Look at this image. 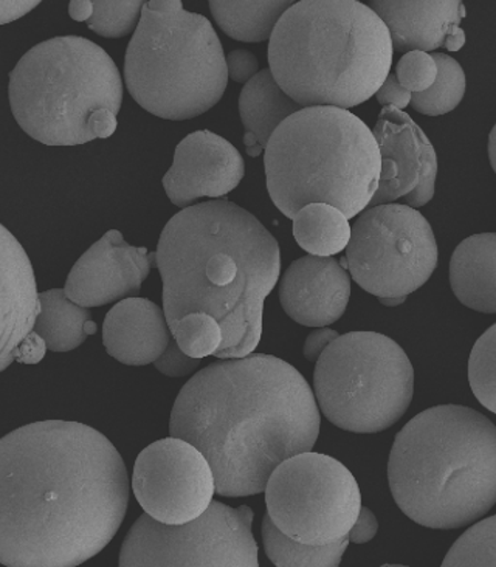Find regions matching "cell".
Here are the masks:
<instances>
[{"instance_id":"cell-1","label":"cell","mask_w":496,"mask_h":567,"mask_svg":"<svg viewBox=\"0 0 496 567\" xmlns=\"http://www.w3.org/2000/svg\"><path fill=\"white\" fill-rule=\"evenodd\" d=\"M123 457L78 422L21 426L0 441V561L76 567L114 539L130 506Z\"/></svg>"},{"instance_id":"cell-2","label":"cell","mask_w":496,"mask_h":567,"mask_svg":"<svg viewBox=\"0 0 496 567\" xmlns=\"http://www.w3.org/2000/svg\"><path fill=\"white\" fill-rule=\"evenodd\" d=\"M320 423L304 377L285 360L251 353L192 377L174 402L169 434L207 457L217 495L244 498L266 492L282 462L312 452Z\"/></svg>"},{"instance_id":"cell-3","label":"cell","mask_w":496,"mask_h":567,"mask_svg":"<svg viewBox=\"0 0 496 567\" xmlns=\"http://www.w3.org/2000/svg\"><path fill=\"white\" fill-rule=\"evenodd\" d=\"M155 254L169 329L186 315L208 313L224 330L217 359L251 355L281 271L277 239L261 220L228 200L204 202L170 217Z\"/></svg>"},{"instance_id":"cell-4","label":"cell","mask_w":496,"mask_h":567,"mask_svg":"<svg viewBox=\"0 0 496 567\" xmlns=\"http://www.w3.org/2000/svg\"><path fill=\"white\" fill-rule=\"evenodd\" d=\"M388 481L414 523L471 526L496 504V426L472 408H430L395 436Z\"/></svg>"},{"instance_id":"cell-5","label":"cell","mask_w":496,"mask_h":567,"mask_svg":"<svg viewBox=\"0 0 496 567\" xmlns=\"http://www.w3.org/2000/svg\"><path fill=\"white\" fill-rule=\"evenodd\" d=\"M393 54L385 22L355 0L293 3L269 44L271 75L302 109L359 106L390 76Z\"/></svg>"},{"instance_id":"cell-6","label":"cell","mask_w":496,"mask_h":567,"mask_svg":"<svg viewBox=\"0 0 496 567\" xmlns=\"http://www.w3.org/2000/svg\"><path fill=\"white\" fill-rule=\"evenodd\" d=\"M275 207L293 217L310 204L362 215L378 192L382 155L374 132L340 107H306L287 118L264 155Z\"/></svg>"},{"instance_id":"cell-7","label":"cell","mask_w":496,"mask_h":567,"mask_svg":"<svg viewBox=\"0 0 496 567\" xmlns=\"http://www.w3.org/2000/svg\"><path fill=\"white\" fill-rule=\"evenodd\" d=\"M11 112L45 146H80L116 131L123 80L114 60L81 37H58L29 50L10 73Z\"/></svg>"},{"instance_id":"cell-8","label":"cell","mask_w":496,"mask_h":567,"mask_svg":"<svg viewBox=\"0 0 496 567\" xmlns=\"http://www.w3.org/2000/svg\"><path fill=\"white\" fill-rule=\"evenodd\" d=\"M132 99L163 120L196 118L223 100L227 58L211 22L178 0H151L124 60Z\"/></svg>"},{"instance_id":"cell-9","label":"cell","mask_w":496,"mask_h":567,"mask_svg":"<svg viewBox=\"0 0 496 567\" xmlns=\"http://www.w3.org/2000/svg\"><path fill=\"white\" fill-rule=\"evenodd\" d=\"M313 390L333 425L374 434L397 423L413 400L414 369L405 351L378 332L340 336L318 360Z\"/></svg>"},{"instance_id":"cell-10","label":"cell","mask_w":496,"mask_h":567,"mask_svg":"<svg viewBox=\"0 0 496 567\" xmlns=\"http://www.w3.org/2000/svg\"><path fill=\"white\" fill-rule=\"evenodd\" d=\"M267 515L286 537L328 546L349 537L362 511L354 475L328 454L301 453L282 462L266 487Z\"/></svg>"},{"instance_id":"cell-11","label":"cell","mask_w":496,"mask_h":567,"mask_svg":"<svg viewBox=\"0 0 496 567\" xmlns=\"http://www.w3.org/2000/svg\"><path fill=\"white\" fill-rule=\"evenodd\" d=\"M354 281L379 299L406 298L421 289L437 266L432 225L402 204L364 209L347 248Z\"/></svg>"},{"instance_id":"cell-12","label":"cell","mask_w":496,"mask_h":567,"mask_svg":"<svg viewBox=\"0 0 496 567\" xmlns=\"http://www.w3.org/2000/svg\"><path fill=\"white\" fill-rule=\"evenodd\" d=\"M254 518L248 506L217 501L184 526L142 515L124 538L120 567H259Z\"/></svg>"},{"instance_id":"cell-13","label":"cell","mask_w":496,"mask_h":567,"mask_svg":"<svg viewBox=\"0 0 496 567\" xmlns=\"http://www.w3.org/2000/svg\"><path fill=\"white\" fill-rule=\"evenodd\" d=\"M132 488L140 506L155 522L184 526L211 506L216 480L207 457L196 446L168 437L138 454Z\"/></svg>"},{"instance_id":"cell-14","label":"cell","mask_w":496,"mask_h":567,"mask_svg":"<svg viewBox=\"0 0 496 567\" xmlns=\"http://www.w3.org/2000/svg\"><path fill=\"white\" fill-rule=\"evenodd\" d=\"M374 137L382 155V174L370 207L405 199L411 208H421L434 196L437 177L436 151L424 131L409 114L383 107L375 123Z\"/></svg>"},{"instance_id":"cell-15","label":"cell","mask_w":496,"mask_h":567,"mask_svg":"<svg viewBox=\"0 0 496 567\" xmlns=\"http://www.w3.org/2000/svg\"><path fill=\"white\" fill-rule=\"evenodd\" d=\"M154 266L157 254L132 247L122 233L111 230L78 259L65 282V295L85 309L137 298Z\"/></svg>"},{"instance_id":"cell-16","label":"cell","mask_w":496,"mask_h":567,"mask_svg":"<svg viewBox=\"0 0 496 567\" xmlns=\"http://www.w3.org/2000/svg\"><path fill=\"white\" fill-rule=\"evenodd\" d=\"M244 176L242 155L230 142L215 132L197 131L178 143L163 188L176 207L186 209L202 197L227 196Z\"/></svg>"},{"instance_id":"cell-17","label":"cell","mask_w":496,"mask_h":567,"mask_svg":"<svg viewBox=\"0 0 496 567\" xmlns=\"http://www.w3.org/2000/svg\"><path fill=\"white\" fill-rule=\"evenodd\" d=\"M351 278L335 258L308 255L290 264L279 282V301L294 322L326 328L347 312Z\"/></svg>"},{"instance_id":"cell-18","label":"cell","mask_w":496,"mask_h":567,"mask_svg":"<svg viewBox=\"0 0 496 567\" xmlns=\"http://www.w3.org/2000/svg\"><path fill=\"white\" fill-rule=\"evenodd\" d=\"M370 7L390 30L394 52H457L465 44L467 11L459 0H374Z\"/></svg>"},{"instance_id":"cell-19","label":"cell","mask_w":496,"mask_h":567,"mask_svg":"<svg viewBox=\"0 0 496 567\" xmlns=\"http://www.w3.org/2000/svg\"><path fill=\"white\" fill-rule=\"evenodd\" d=\"M37 279L29 256L18 239L2 227V340L0 371L18 359L19 349L33 337L39 315Z\"/></svg>"},{"instance_id":"cell-20","label":"cell","mask_w":496,"mask_h":567,"mask_svg":"<svg viewBox=\"0 0 496 567\" xmlns=\"http://www.w3.org/2000/svg\"><path fill=\"white\" fill-rule=\"evenodd\" d=\"M165 310L145 298L116 302L103 324V343L108 355L127 367L155 363L170 343Z\"/></svg>"},{"instance_id":"cell-21","label":"cell","mask_w":496,"mask_h":567,"mask_svg":"<svg viewBox=\"0 0 496 567\" xmlns=\"http://www.w3.org/2000/svg\"><path fill=\"white\" fill-rule=\"evenodd\" d=\"M450 284L468 309L496 313V233L471 236L456 247Z\"/></svg>"},{"instance_id":"cell-22","label":"cell","mask_w":496,"mask_h":567,"mask_svg":"<svg viewBox=\"0 0 496 567\" xmlns=\"http://www.w3.org/2000/svg\"><path fill=\"white\" fill-rule=\"evenodd\" d=\"M301 109L282 91L270 70H261L250 83L244 85L239 96V114L246 130L244 143L248 155L258 157L278 127Z\"/></svg>"},{"instance_id":"cell-23","label":"cell","mask_w":496,"mask_h":567,"mask_svg":"<svg viewBox=\"0 0 496 567\" xmlns=\"http://www.w3.org/2000/svg\"><path fill=\"white\" fill-rule=\"evenodd\" d=\"M41 315L34 333L52 352H70L80 348L85 338L96 332L91 310L70 301L65 290L53 289L39 295Z\"/></svg>"},{"instance_id":"cell-24","label":"cell","mask_w":496,"mask_h":567,"mask_svg":"<svg viewBox=\"0 0 496 567\" xmlns=\"http://www.w3.org/2000/svg\"><path fill=\"white\" fill-rule=\"evenodd\" d=\"M293 236L298 246L309 255L329 258L347 250L352 227L339 208L310 204L293 217Z\"/></svg>"},{"instance_id":"cell-25","label":"cell","mask_w":496,"mask_h":567,"mask_svg":"<svg viewBox=\"0 0 496 567\" xmlns=\"http://www.w3.org/2000/svg\"><path fill=\"white\" fill-rule=\"evenodd\" d=\"M293 2H209L213 18L225 34L240 42L270 41Z\"/></svg>"},{"instance_id":"cell-26","label":"cell","mask_w":496,"mask_h":567,"mask_svg":"<svg viewBox=\"0 0 496 567\" xmlns=\"http://www.w3.org/2000/svg\"><path fill=\"white\" fill-rule=\"evenodd\" d=\"M262 542L267 557L277 567H339L349 538L328 546H308L286 537L270 516H264Z\"/></svg>"},{"instance_id":"cell-27","label":"cell","mask_w":496,"mask_h":567,"mask_svg":"<svg viewBox=\"0 0 496 567\" xmlns=\"http://www.w3.org/2000/svg\"><path fill=\"white\" fill-rule=\"evenodd\" d=\"M437 64L436 83L422 93H413L410 106L422 115L440 116L459 106L467 89V80L459 62L445 53H433Z\"/></svg>"},{"instance_id":"cell-28","label":"cell","mask_w":496,"mask_h":567,"mask_svg":"<svg viewBox=\"0 0 496 567\" xmlns=\"http://www.w3.org/2000/svg\"><path fill=\"white\" fill-rule=\"evenodd\" d=\"M441 567H496V515L465 530Z\"/></svg>"},{"instance_id":"cell-29","label":"cell","mask_w":496,"mask_h":567,"mask_svg":"<svg viewBox=\"0 0 496 567\" xmlns=\"http://www.w3.org/2000/svg\"><path fill=\"white\" fill-rule=\"evenodd\" d=\"M170 333L176 338L178 348L196 360L216 355L224 343V330L219 322L204 312L186 315L170 328Z\"/></svg>"},{"instance_id":"cell-30","label":"cell","mask_w":496,"mask_h":567,"mask_svg":"<svg viewBox=\"0 0 496 567\" xmlns=\"http://www.w3.org/2000/svg\"><path fill=\"white\" fill-rule=\"evenodd\" d=\"M468 382L480 405L496 414V322L473 346Z\"/></svg>"},{"instance_id":"cell-31","label":"cell","mask_w":496,"mask_h":567,"mask_svg":"<svg viewBox=\"0 0 496 567\" xmlns=\"http://www.w3.org/2000/svg\"><path fill=\"white\" fill-rule=\"evenodd\" d=\"M143 7L145 2L142 0H122V2L95 0L92 18L87 22L89 29L103 38L127 37L132 31L135 33L137 30L142 21Z\"/></svg>"},{"instance_id":"cell-32","label":"cell","mask_w":496,"mask_h":567,"mask_svg":"<svg viewBox=\"0 0 496 567\" xmlns=\"http://www.w3.org/2000/svg\"><path fill=\"white\" fill-rule=\"evenodd\" d=\"M395 75L411 93L428 91L437 80V64L432 54L410 52L403 54L395 68Z\"/></svg>"},{"instance_id":"cell-33","label":"cell","mask_w":496,"mask_h":567,"mask_svg":"<svg viewBox=\"0 0 496 567\" xmlns=\"http://www.w3.org/2000/svg\"><path fill=\"white\" fill-rule=\"evenodd\" d=\"M154 364L163 375L170 377V379H180V377L194 374L200 367V360L186 355L178 348L177 341H170L168 349Z\"/></svg>"},{"instance_id":"cell-34","label":"cell","mask_w":496,"mask_h":567,"mask_svg":"<svg viewBox=\"0 0 496 567\" xmlns=\"http://www.w3.org/2000/svg\"><path fill=\"white\" fill-rule=\"evenodd\" d=\"M228 78L235 83H250L259 73V61L247 50H232L227 56Z\"/></svg>"},{"instance_id":"cell-35","label":"cell","mask_w":496,"mask_h":567,"mask_svg":"<svg viewBox=\"0 0 496 567\" xmlns=\"http://www.w3.org/2000/svg\"><path fill=\"white\" fill-rule=\"evenodd\" d=\"M375 99H378L379 103L382 104L383 107H395L401 109L402 111V109H405L411 104L413 93L403 87L395 73H390L385 83H383L382 87L379 89V92L375 93Z\"/></svg>"},{"instance_id":"cell-36","label":"cell","mask_w":496,"mask_h":567,"mask_svg":"<svg viewBox=\"0 0 496 567\" xmlns=\"http://www.w3.org/2000/svg\"><path fill=\"white\" fill-rule=\"evenodd\" d=\"M339 337V332L328 328H320L310 332L309 337L306 338L304 349H302L306 360L318 363V360L321 359L326 349Z\"/></svg>"},{"instance_id":"cell-37","label":"cell","mask_w":496,"mask_h":567,"mask_svg":"<svg viewBox=\"0 0 496 567\" xmlns=\"http://www.w3.org/2000/svg\"><path fill=\"white\" fill-rule=\"evenodd\" d=\"M379 522L375 515L372 514L370 508L362 507L360 511L359 519H356L355 526L349 532V542L354 545H364L370 543L372 538L378 535Z\"/></svg>"},{"instance_id":"cell-38","label":"cell","mask_w":496,"mask_h":567,"mask_svg":"<svg viewBox=\"0 0 496 567\" xmlns=\"http://www.w3.org/2000/svg\"><path fill=\"white\" fill-rule=\"evenodd\" d=\"M39 2H18V0H2L0 2V23H10L18 21L19 18L30 13L37 8Z\"/></svg>"},{"instance_id":"cell-39","label":"cell","mask_w":496,"mask_h":567,"mask_svg":"<svg viewBox=\"0 0 496 567\" xmlns=\"http://www.w3.org/2000/svg\"><path fill=\"white\" fill-rule=\"evenodd\" d=\"M69 14L73 21L87 23L93 14V2H91V0H75V2H70Z\"/></svg>"},{"instance_id":"cell-40","label":"cell","mask_w":496,"mask_h":567,"mask_svg":"<svg viewBox=\"0 0 496 567\" xmlns=\"http://www.w3.org/2000/svg\"><path fill=\"white\" fill-rule=\"evenodd\" d=\"M488 158H490L492 168L496 173V124L488 135Z\"/></svg>"},{"instance_id":"cell-41","label":"cell","mask_w":496,"mask_h":567,"mask_svg":"<svg viewBox=\"0 0 496 567\" xmlns=\"http://www.w3.org/2000/svg\"><path fill=\"white\" fill-rule=\"evenodd\" d=\"M405 299L406 298L380 299V302H382L383 306L394 307L401 306L402 302H405Z\"/></svg>"},{"instance_id":"cell-42","label":"cell","mask_w":496,"mask_h":567,"mask_svg":"<svg viewBox=\"0 0 496 567\" xmlns=\"http://www.w3.org/2000/svg\"><path fill=\"white\" fill-rule=\"evenodd\" d=\"M380 567H409V566H402V565H383Z\"/></svg>"}]
</instances>
